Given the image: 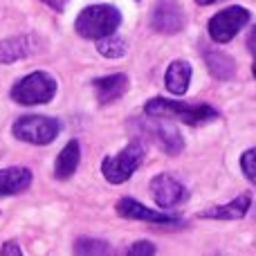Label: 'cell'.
Returning a JSON list of instances; mask_svg holds the SVG:
<instances>
[{"label":"cell","instance_id":"13","mask_svg":"<svg viewBox=\"0 0 256 256\" xmlns=\"http://www.w3.org/2000/svg\"><path fill=\"white\" fill-rule=\"evenodd\" d=\"M250 207H252V198H250L248 194H243L236 200H232V202L222 204V207L207 209V212H202L200 216L202 218H216V220H238V218H243L245 214L250 212Z\"/></svg>","mask_w":256,"mask_h":256},{"label":"cell","instance_id":"18","mask_svg":"<svg viewBox=\"0 0 256 256\" xmlns=\"http://www.w3.org/2000/svg\"><path fill=\"white\" fill-rule=\"evenodd\" d=\"M126 48H128V45H126L122 38H117L115 34L104 36V38L99 40V45H97L99 54H102V56H108V58H120V56H124V54H126Z\"/></svg>","mask_w":256,"mask_h":256},{"label":"cell","instance_id":"17","mask_svg":"<svg viewBox=\"0 0 256 256\" xmlns=\"http://www.w3.org/2000/svg\"><path fill=\"white\" fill-rule=\"evenodd\" d=\"M207 66L216 79H232L236 72V63L234 58H230L222 52H209L207 54Z\"/></svg>","mask_w":256,"mask_h":256},{"label":"cell","instance_id":"26","mask_svg":"<svg viewBox=\"0 0 256 256\" xmlns=\"http://www.w3.org/2000/svg\"><path fill=\"white\" fill-rule=\"evenodd\" d=\"M252 72H254V76H256V61H254V66H252Z\"/></svg>","mask_w":256,"mask_h":256},{"label":"cell","instance_id":"6","mask_svg":"<svg viewBox=\"0 0 256 256\" xmlns=\"http://www.w3.org/2000/svg\"><path fill=\"white\" fill-rule=\"evenodd\" d=\"M248 22H250V12L245 7L222 9L209 20V36L216 43H230Z\"/></svg>","mask_w":256,"mask_h":256},{"label":"cell","instance_id":"7","mask_svg":"<svg viewBox=\"0 0 256 256\" xmlns=\"http://www.w3.org/2000/svg\"><path fill=\"white\" fill-rule=\"evenodd\" d=\"M150 196H153L155 204L162 209L176 207L186 198V189L168 173H160L150 180Z\"/></svg>","mask_w":256,"mask_h":256},{"label":"cell","instance_id":"9","mask_svg":"<svg viewBox=\"0 0 256 256\" xmlns=\"http://www.w3.org/2000/svg\"><path fill=\"white\" fill-rule=\"evenodd\" d=\"M142 130H144V135L150 142L158 144V148H162L168 155H178L182 150V146H184L182 135L171 124H164V122H144Z\"/></svg>","mask_w":256,"mask_h":256},{"label":"cell","instance_id":"3","mask_svg":"<svg viewBox=\"0 0 256 256\" xmlns=\"http://www.w3.org/2000/svg\"><path fill=\"white\" fill-rule=\"evenodd\" d=\"M54 94H56V81L48 72H32L12 88V99L25 106L48 104Z\"/></svg>","mask_w":256,"mask_h":256},{"label":"cell","instance_id":"4","mask_svg":"<svg viewBox=\"0 0 256 256\" xmlns=\"http://www.w3.org/2000/svg\"><path fill=\"white\" fill-rule=\"evenodd\" d=\"M144 162V148L142 144H128L122 153L106 158L102 162V173L110 184H122L126 182Z\"/></svg>","mask_w":256,"mask_h":256},{"label":"cell","instance_id":"5","mask_svg":"<svg viewBox=\"0 0 256 256\" xmlns=\"http://www.w3.org/2000/svg\"><path fill=\"white\" fill-rule=\"evenodd\" d=\"M12 130L18 140L30 142V144H36V146H45L56 140L61 126H58V122L52 120V117L27 115V117H20V120L14 124Z\"/></svg>","mask_w":256,"mask_h":256},{"label":"cell","instance_id":"14","mask_svg":"<svg viewBox=\"0 0 256 256\" xmlns=\"http://www.w3.org/2000/svg\"><path fill=\"white\" fill-rule=\"evenodd\" d=\"M34 52V40L30 36H14L0 43V63H14Z\"/></svg>","mask_w":256,"mask_h":256},{"label":"cell","instance_id":"10","mask_svg":"<svg viewBox=\"0 0 256 256\" xmlns=\"http://www.w3.org/2000/svg\"><path fill=\"white\" fill-rule=\"evenodd\" d=\"M117 214L124 218H130V220H146V222H158V225H176L178 222L176 216H168V214H164V212L148 209L132 198H122L120 202H117Z\"/></svg>","mask_w":256,"mask_h":256},{"label":"cell","instance_id":"8","mask_svg":"<svg viewBox=\"0 0 256 256\" xmlns=\"http://www.w3.org/2000/svg\"><path fill=\"white\" fill-rule=\"evenodd\" d=\"M150 22L162 34H178L184 27V9L178 0H158Z\"/></svg>","mask_w":256,"mask_h":256},{"label":"cell","instance_id":"1","mask_svg":"<svg viewBox=\"0 0 256 256\" xmlns=\"http://www.w3.org/2000/svg\"><path fill=\"white\" fill-rule=\"evenodd\" d=\"M144 112L155 120H176L182 124L198 126L204 122L218 120V110H214L207 104H186V102H173V99L155 97L146 102Z\"/></svg>","mask_w":256,"mask_h":256},{"label":"cell","instance_id":"12","mask_svg":"<svg viewBox=\"0 0 256 256\" xmlns=\"http://www.w3.org/2000/svg\"><path fill=\"white\" fill-rule=\"evenodd\" d=\"M94 90H97L99 104H112L120 97H124L128 90V76L126 74H110L104 79L94 81Z\"/></svg>","mask_w":256,"mask_h":256},{"label":"cell","instance_id":"11","mask_svg":"<svg viewBox=\"0 0 256 256\" xmlns=\"http://www.w3.org/2000/svg\"><path fill=\"white\" fill-rule=\"evenodd\" d=\"M32 184V171L25 166H12L0 171V196H14Z\"/></svg>","mask_w":256,"mask_h":256},{"label":"cell","instance_id":"25","mask_svg":"<svg viewBox=\"0 0 256 256\" xmlns=\"http://www.w3.org/2000/svg\"><path fill=\"white\" fill-rule=\"evenodd\" d=\"M198 4H212V2H216V0H196Z\"/></svg>","mask_w":256,"mask_h":256},{"label":"cell","instance_id":"15","mask_svg":"<svg viewBox=\"0 0 256 256\" xmlns=\"http://www.w3.org/2000/svg\"><path fill=\"white\" fill-rule=\"evenodd\" d=\"M79 160H81L79 144H76L74 140L68 142V144L63 146V150L58 153V158H56V164H54V176H56L58 180H68V178L76 171Z\"/></svg>","mask_w":256,"mask_h":256},{"label":"cell","instance_id":"16","mask_svg":"<svg viewBox=\"0 0 256 256\" xmlns=\"http://www.w3.org/2000/svg\"><path fill=\"white\" fill-rule=\"evenodd\" d=\"M166 88L168 92L173 94H184L186 88H189V81H191V66L186 61H173L166 70Z\"/></svg>","mask_w":256,"mask_h":256},{"label":"cell","instance_id":"22","mask_svg":"<svg viewBox=\"0 0 256 256\" xmlns=\"http://www.w3.org/2000/svg\"><path fill=\"white\" fill-rule=\"evenodd\" d=\"M0 254H4V256H20L22 250L18 248L16 243H12V240H9V243H4L2 248H0Z\"/></svg>","mask_w":256,"mask_h":256},{"label":"cell","instance_id":"19","mask_svg":"<svg viewBox=\"0 0 256 256\" xmlns=\"http://www.w3.org/2000/svg\"><path fill=\"white\" fill-rule=\"evenodd\" d=\"M74 252L76 254H110L112 248L97 238H79L74 243Z\"/></svg>","mask_w":256,"mask_h":256},{"label":"cell","instance_id":"20","mask_svg":"<svg viewBox=\"0 0 256 256\" xmlns=\"http://www.w3.org/2000/svg\"><path fill=\"white\" fill-rule=\"evenodd\" d=\"M240 168H243L245 178L256 184V148H250L243 153V158H240Z\"/></svg>","mask_w":256,"mask_h":256},{"label":"cell","instance_id":"24","mask_svg":"<svg viewBox=\"0 0 256 256\" xmlns=\"http://www.w3.org/2000/svg\"><path fill=\"white\" fill-rule=\"evenodd\" d=\"M248 48H250V52L256 54V25H254V30L250 32V36H248Z\"/></svg>","mask_w":256,"mask_h":256},{"label":"cell","instance_id":"23","mask_svg":"<svg viewBox=\"0 0 256 256\" xmlns=\"http://www.w3.org/2000/svg\"><path fill=\"white\" fill-rule=\"evenodd\" d=\"M43 2L50 4L52 9H56V12H63V9H66V2H68V0H43Z\"/></svg>","mask_w":256,"mask_h":256},{"label":"cell","instance_id":"21","mask_svg":"<svg viewBox=\"0 0 256 256\" xmlns=\"http://www.w3.org/2000/svg\"><path fill=\"white\" fill-rule=\"evenodd\" d=\"M126 254L130 256H144V254H155V245L148 243V240H140V243H135L132 248L126 250Z\"/></svg>","mask_w":256,"mask_h":256},{"label":"cell","instance_id":"2","mask_svg":"<svg viewBox=\"0 0 256 256\" xmlns=\"http://www.w3.org/2000/svg\"><path fill=\"white\" fill-rule=\"evenodd\" d=\"M122 22V14L112 4H92L86 7L76 16L74 30L84 38H104V36L115 34V30Z\"/></svg>","mask_w":256,"mask_h":256}]
</instances>
